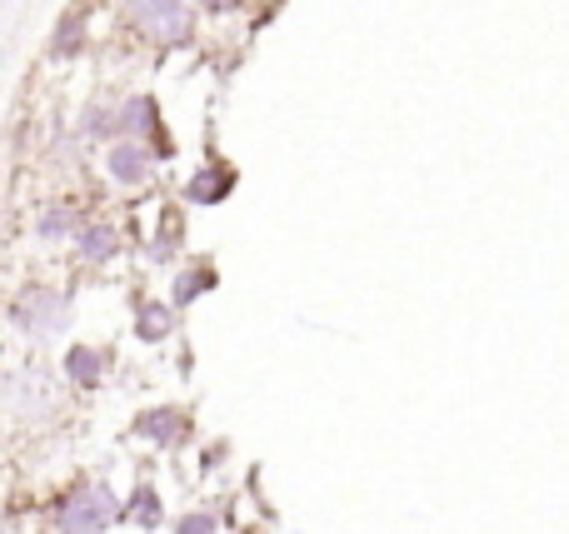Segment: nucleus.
Masks as SVG:
<instances>
[{"label":"nucleus","instance_id":"14","mask_svg":"<svg viewBox=\"0 0 569 534\" xmlns=\"http://www.w3.org/2000/svg\"><path fill=\"white\" fill-rule=\"evenodd\" d=\"M66 225H70V215H50L40 230H46V235H60V230H66Z\"/></svg>","mask_w":569,"mask_h":534},{"label":"nucleus","instance_id":"15","mask_svg":"<svg viewBox=\"0 0 569 534\" xmlns=\"http://www.w3.org/2000/svg\"><path fill=\"white\" fill-rule=\"evenodd\" d=\"M200 6H236V0H200Z\"/></svg>","mask_w":569,"mask_h":534},{"label":"nucleus","instance_id":"10","mask_svg":"<svg viewBox=\"0 0 569 534\" xmlns=\"http://www.w3.org/2000/svg\"><path fill=\"white\" fill-rule=\"evenodd\" d=\"M140 335H146V340H166L170 335V310L166 305H146V310H140Z\"/></svg>","mask_w":569,"mask_h":534},{"label":"nucleus","instance_id":"13","mask_svg":"<svg viewBox=\"0 0 569 534\" xmlns=\"http://www.w3.org/2000/svg\"><path fill=\"white\" fill-rule=\"evenodd\" d=\"M180 534H216V520L210 515H186L180 520Z\"/></svg>","mask_w":569,"mask_h":534},{"label":"nucleus","instance_id":"12","mask_svg":"<svg viewBox=\"0 0 569 534\" xmlns=\"http://www.w3.org/2000/svg\"><path fill=\"white\" fill-rule=\"evenodd\" d=\"M156 120V110H150V100H136V105L126 110V130H136V135H146V130H156L150 125Z\"/></svg>","mask_w":569,"mask_h":534},{"label":"nucleus","instance_id":"6","mask_svg":"<svg viewBox=\"0 0 569 534\" xmlns=\"http://www.w3.org/2000/svg\"><path fill=\"white\" fill-rule=\"evenodd\" d=\"M140 435H150L156 440V445H176L180 440V420L170 415V410H156V415H140Z\"/></svg>","mask_w":569,"mask_h":534},{"label":"nucleus","instance_id":"4","mask_svg":"<svg viewBox=\"0 0 569 534\" xmlns=\"http://www.w3.org/2000/svg\"><path fill=\"white\" fill-rule=\"evenodd\" d=\"M230 185H236V170H226V165H210V170H200V175L190 180V185H186V195L196 200V205H216V200L226 195Z\"/></svg>","mask_w":569,"mask_h":534},{"label":"nucleus","instance_id":"11","mask_svg":"<svg viewBox=\"0 0 569 534\" xmlns=\"http://www.w3.org/2000/svg\"><path fill=\"white\" fill-rule=\"evenodd\" d=\"M206 285H216V275H210V270H200V275H196V270H190V275H180L176 280V305H190L196 295H206Z\"/></svg>","mask_w":569,"mask_h":534},{"label":"nucleus","instance_id":"7","mask_svg":"<svg viewBox=\"0 0 569 534\" xmlns=\"http://www.w3.org/2000/svg\"><path fill=\"white\" fill-rule=\"evenodd\" d=\"M110 250H116V230L110 225H90L86 235H80V255L86 260H106Z\"/></svg>","mask_w":569,"mask_h":534},{"label":"nucleus","instance_id":"1","mask_svg":"<svg viewBox=\"0 0 569 534\" xmlns=\"http://www.w3.org/2000/svg\"><path fill=\"white\" fill-rule=\"evenodd\" d=\"M120 515H126V510L116 505V495H110V490L86 485V490H76V495L60 505V530H66V534H100V530L116 525Z\"/></svg>","mask_w":569,"mask_h":534},{"label":"nucleus","instance_id":"3","mask_svg":"<svg viewBox=\"0 0 569 534\" xmlns=\"http://www.w3.org/2000/svg\"><path fill=\"white\" fill-rule=\"evenodd\" d=\"M66 315H70L66 300H56L50 290H30V295L16 305V320H20V325H26V330H40V335H56V330L66 325Z\"/></svg>","mask_w":569,"mask_h":534},{"label":"nucleus","instance_id":"5","mask_svg":"<svg viewBox=\"0 0 569 534\" xmlns=\"http://www.w3.org/2000/svg\"><path fill=\"white\" fill-rule=\"evenodd\" d=\"M146 150L140 145H126V140H120L116 150H110V175L120 180V185H140V180H146Z\"/></svg>","mask_w":569,"mask_h":534},{"label":"nucleus","instance_id":"9","mask_svg":"<svg viewBox=\"0 0 569 534\" xmlns=\"http://www.w3.org/2000/svg\"><path fill=\"white\" fill-rule=\"evenodd\" d=\"M130 520H136L140 530H156V525H160V500H156V490H140L136 505H130Z\"/></svg>","mask_w":569,"mask_h":534},{"label":"nucleus","instance_id":"8","mask_svg":"<svg viewBox=\"0 0 569 534\" xmlns=\"http://www.w3.org/2000/svg\"><path fill=\"white\" fill-rule=\"evenodd\" d=\"M66 370H70V380L90 385V380L100 375V355H96V350H70V355H66Z\"/></svg>","mask_w":569,"mask_h":534},{"label":"nucleus","instance_id":"2","mask_svg":"<svg viewBox=\"0 0 569 534\" xmlns=\"http://www.w3.org/2000/svg\"><path fill=\"white\" fill-rule=\"evenodd\" d=\"M130 16L150 40H166V46H180L190 36V10L180 0H130Z\"/></svg>","mask_w":569,"mask_h":534}]
</instances>
